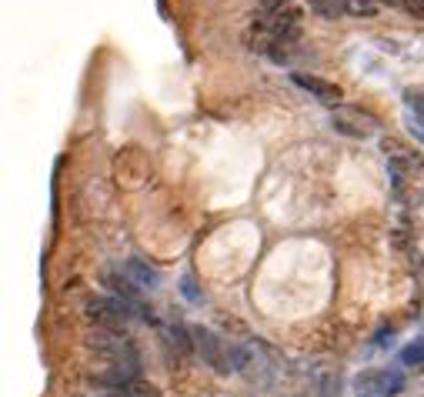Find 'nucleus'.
<instances>
[{"label": "nucleus", "instance_id": "1", "mask_svg": "<svg viewBox=\"0 0 424 397\" xmlns=\"http://www.w3.org/2000/svg\"><path fill=\"white\" fill-rule=\"evenodd\" d=\"M84 314H87V321H94L101 330H124L137 311L127 301H120V297H91L84 304Z\"/></svg>", "mask_w": 424, "mask_h": 397}, {"label": "nucleus", "instance_id": "2", "mask_svg": "<svg viewBox=\"0 0 424 397\" xmlns=\"http://www.w3.org/2000/svg\"><path fill=\"white\" fill-rule=\"evenodd\" d=\"M354 394L357 397H391L404 391V377L398 371H381V367H371V371L354 374Z\"/></svg>", "mask_w": 424, "mask_h": 397}, {"label": "nucleus", "instance_id": "3", "mask_svg": "<svg viewBox=\"0 0 424 397\" xmlns=\"http://www.w3.org/2000/svg\"><path fill=\"white\" fill-rule=\"evenodd\" d=\"M87 344H91V350H97V354H104L110 364H141V357H137V350H134V344H130L120 330H91V338H87Z\"/></svg>", "mask_w": 424, "mask_h": 397}, {"label": "nucleus", "instance_id": "4", "mask_svg": "<svg viewBox=\"0 0 424 397\" xmlns=\"http://www.w3.org/2000/svg\"><path fill=\"white\" fill-rule=\"evenodd\" d=\"M331 124H334V130L338 134H344V137H357V140H367L377 134V117H371L367 110H357V107H338L334 110V117H331Z\"/></svg>", "mask_w": 424, "mask_h": 397}, {"label": "nucleus", "instance_id": "5", "mask_svg": "<svg viewBox=\"0 0 424 397\" xmlns=\"http://www.w3.org/2000/svg\"><path fill=\"white\" fill-rule=\"evenodd\" d=\"M291 81H294L304 93H311L314 100H321V104H328V107H341L344 91L338 87V84L321 81V77H314V74H301V70H294V74H291Z\"/></svg>", "mask_w": 424, "mask_h": 397}, {"label": "nucleus", "instance_id": "6", "mask_svg": "<svg viewBox=\"0 0 424 397\" xmlns=\"http://www.w3.org/2000/svg\"><path fill=\"white\" fill-rule=\"evenodd\" d=\"M104 287H110V294H114V297L127 301L130 307L137 311V317H151V314H144L141 287H137V284H134L127 274H120V270H104Z\"/></svg>", "mask_w": 424, "mask_h": 397}, {"label": "nucleus", "instance_id": "7", "mask_svg": "<svg viewBox=\"0 0 424 397\" xmlns=\"http://www.w3.org/2000/svg\"><path fill=\"white\" fill-rule=\"evenodd\" d=\"M124 274H127L141 291H154V287H161V270L151 267V264H144L141 257H130L124 260Z\"/></svg>", "mask_w": 424, "mask_h": 397}, {"label": "nucleus", "instance_id": "8", "mask_svg": "<svg viewBox=\"0 0 424 397\" xmlns=\"http://www.w3.org/2000/svg\"><path fill=\"white\" fill-rule=\"evenodd\" d=\"M161 338H164V344L174 354H181V357H188L190 350H197L194 347V334H190V327H184V324H167V327H161Z\"/></svg>", "mask_w": 424, "mask_h": 397}, {"label": "nucleus", "instance_id": "9", "mask_svg": "<svg viewBox=\"0 0 424 397\" xmlns=\"http://www.w3.org/2000/svg\"><path fill=\"white\" fill-rule=\"evenodd\" d=\"M307 7L324 21H338L344 13V0H307Z\"/></svg>", "mask_w": 424, "mask_h": 397}, {"label": "nucleus", "instance_id": "10", "mask_svg": "<svg viewBox=\"0 0 424 397\" xmlns=\"http://www.w3.org/2000/svg\"><path fill=\"white\" fill-rule=\"evenodd\" d=\"M381 11V0H344V13L351 17H374Z\"/></svg>", "mask_w": 424, "mask_h": 397}, {"label": "nucleus", "instance_id": "11", "mask_svg": "<svg viewBox=\"0 0 424 397\" xmlns=\"http://www.w3.org/2000/svg\"><path fill=\"white\" fill-rule=\"evenodd\" d=\"M401 364H404V367H421L424 364V340H414V344H408V347L401 350Z\"/></svg>", "mask_w": 424, "mask_h": 397}, {"label": "nucleus", "instance_id": "12", "mask_svg": "<svg viewBox=\"0 0 424 397\" xmlns=\"http://www.w3.org/2000/svg\"><path fill=\"white\" fill-rule=\"evenodd\" d=\"M110 397H157V391H154L151 384H141V381H134V384L120 387V391H114Z\"/></svg>", "mask_w": 424, "mask_h": 397}, {"label": "nucleus", "instance_id": "13", "mask_svg": "<svg viewBox=\"0 0 424 397\" xmlns=\"http://www.w3.org/2000/svg\"><path fill=\"white\" fill-rule=\"evenodd\" d=\"M404 104H408V110H414V117H418V120H424V91H421V87L404 91Z\"/></svg>", "mask_w": 424, "mask_h": 397}, {"label": "nucleus", "instance_id": "14", "mask_svg": "<svg viewBox=\"0 0 424 397\" xmlns=\"http://www.w3.org/2000/svg\"><path fill=\"white\" fill-rule=\"evenodd\" d=\"M398 7L414 21H424V0H398Z\"/></svg>", "mask_w": 424, "mask_h": 397}, {"label": "nucleus", "instance_id": "15", "mask_svg": "<svg viewBox=\"0 0 424 397\" xmlns=\"http://www.w3.org/2000/svg\"><path fill=\"white\" fill-rule=\"evenodd\" d=\"M341 394V381L338 377H324L321 381V397H338Z\"/></svg>", "mask_w": 424, "mask_h": 397}, {"label": "nucleus", "instance_id": "16", "mask_svg": "<svg viewBox=\"0 0 424 397\" xmlns=\"http://www.w3.org/2000/svg\"><path fill=\"white\" fill-rule=\"evenodd\" d=\"M181 291H184V297H188V301H194V304H197L200 297H204V294H200L197 287H194V277H190V274H188L184 280H181Z\"/></svg>", "mask_w": 424, "mask_h": 397}, {"label": "nucleus", "instance_id": "17", "mask_svg": "<svg viewBox=\"0 0 424 397\" xmlns=\"http://www.w3.org/2000/svg\"><path fill=\"white\" fill-rule=\"evenodd\" d=\"M264 11H281V7H291V0H260Z\"/></svg>", "mask_w": 424, "mask_h": 397}, {"label": "nucleus", "instance_id": "18", "mask_svg": "<svg viewBox=\"0 0 424 397\" xmlns=\"http://www.w3.org/2000/svg\"><path fill=\"white\" fill-rule=\"evenodd\" d=\"M408 130L424 144V120H408Z\"/></svg>", "mask_w": 424, "mask_h": 397}, {"label": "nucleus", "instance_id": "19", "mask_svg": "<svg viewBox=\"0 0 424 397\" xmlns=\"http://www.w3.org/2000/svg\"><path fill=\"white\" fill-rule=\"evenodd\" d=\"M384 4H388V7H398V0H381V7H384Z\"/></svg>", "mask_w": 424, "mask_h": 397}]
</instances>
